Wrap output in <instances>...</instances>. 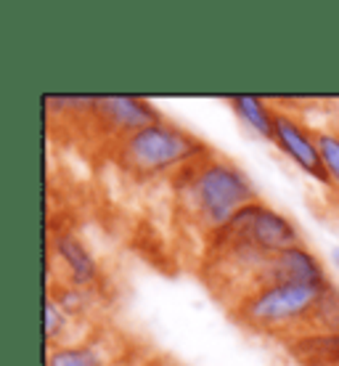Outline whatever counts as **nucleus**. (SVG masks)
Masks as SVG:
<instances>
[{
    "mask_svg": "<svg viewBox=\"0 0 339 366\" xmlns=\"http://www.w3.org/2000/svg\"><path fill=\"white\" fill-rule=\"evenodd\" d=\"M59 271V279L48 284H66L80 290H96L101 287V266L83 239L72 231L54 234L48 242V276Z\"/></svg>",
    "mask_w": 339,
    "mask_h": 366,
    "instance_id": "nucleus-6",
    "label": "nucleus"
},
{
    "mask_svg": "<svg viewBox=\"0 0 339 366\" xmlns=\"http://www.w3.org/2000/svg\"><path fill=\"white\" fill-rule=\"evenodd\" d=\"M313 130H315V144H318V152H321L326 173H329L331 194H339V133L329 125Z\"/></svg>",
    "mask_w": 339,
    "mask_h": 366,
    "instance_id": "nucleus-12",
    "label": "nucleus"
},
{
    "mask_svg": "<svg viewBox=\"0 0 339 366\" xmlns=\"http://www.w3.org/2000/svg\"><path fill=\"white\" fill-rule=\"evenodd\" d=\"M106 152L111 162L125 175L138 181H154L162 175L173 178L181 167L191 165L193 159L207 154L210 147L188 130L178 128L167 119H159L154 125H146L109 144Z\"/></svg>",
    "mask_w": 339,
    "mask_h": 366,
    "instance_id": "nucleus-2",
    "label": "nucleus"
},
{
    "mask_svg": "<svg viewBox=\"0 0 339 366\" xmlns=\"http://www.w3.org/2000/svg\"><path fill=\"white\" fill-rule=\"evenodd\" d=\"M331 260H334V266L339 268V247H334V249H331Z\"/></svg>",
    "mask_w": 339,
    "mask_h": 366,
    "instance_id": "nucleus-16",
    "label": "nucleus"
},
{
    "mask_svg": "<svg viewBox=\"0 0 339 366\" xmlns=\"http://www.w3.org/2000/svg\"><path fill=\"white\" fill-rule=\"evenodd\" d=\"M310 332H339V287L334 282L318 297Z\"/></svg>",
    "mask_w": 339,
    "mask_h": 366,
    "instance_id": "nucleus-13",
    "label": "nucleus"
},
{
    "mask_svg": "<svg viewBox=\"0 0 339 366\" xmlns=\"http://www.w3.org/2000/svg\"><path fill=\"white\" fill-rule=\"evenodd\" d=\"M223 229L249 239L252 244L265 249L268 255H275V252L294 247V244H303L300 229L294 226L292 220L260 199L247 204V207H241Z\"/></svg>",
    "mask_w": 339,
    "mask_h": 366,
    "instance_id": "nucleus-4",
    "label": "nucleus"
},
{
    "mask_svg": "<svg viewBox=\"0 0 339 366\" xmlns=\"http://www.w3.org/2000/svg\"><path fill=\"white\" fill-rule=\"evenodd\" d=\"M85 119H91V128L98 130L109 147L119 138L130 136L146 125H154L165 117L156 112L154 104L136 99V96H101L93 101Z\"/></svg>",
    "mask_w": 339,
    "mask_h": 366,
    "instance_id": "nucleus-5",
    "label": "nucleus"
},
{
    "mask_svg": "<svg viewBox=\"0 0 339 366\" xmlns=\"http://www.w3.org/2000/svg\"><path fill=\"white\" fill-rule=\"evenodd\" d=\"M323 290L305 284H257L231 305V319L252 335L284 342L313 330V313Z\"/></svg>",
    "mask_w": 339,
    "mask_h": 366,
    "instance_id": "nucleus-3",
    "label": "nucleus"
},
{
    "mask_svg": "<svg viewBox=\"0 0 339 366\" xmlns=\"http://www.w3.org/2000/svg\"><path fill=\"white\" fill-rule=\"evenodd\" d=\"M329 128H334L339 133V101H334V107L329 109Z\"/></svg>",
    "mask_w": 339,
    "mask_h": 366,
    "instance_id": "nucleus-14",
    "label": "nucleus"
},
{
    "mask_svg": "<svg viewBox=\"0 0 339 366\" xmlns=\"http://www.w3.org/2000/svg\"><path fill=\"white\" fill-rule=\"evenodd\" d=\"M128 353L125 348H117V340L106 330H93L80 342L48 348L46 366H119V361Z\"/></svg>",
    "mask_w": 339,
    "mask_h": 366,
    "instance_id": "nucleus-9",
    "label": "nucleus"
},
{
    "mask_svg": "<svg viewBox=\"0 0 339 366\" xmlns=\"http://www.w3.org/2000/svg\"><path fill=\"white\" fill-rule=\"evenodd\" d=\"M136 366H178L175 361H167V358H148L143 364H136Z\"/></svg>",
    "mask_w": 339,
    "mask_h": 366,
    "instance_id": "nucleus-15",
    "label": "nucleus"
},
{
    "mask_svg": "<svg viewBox=\"0 0 339 366\" xmlns=\"http://www.w3.org/2000/svg\"><path fill=\"white\" fill-rule=\"evenodd\" d=\"M257 284H305V287L323 290L331 284V279L313 249H308L305 244H294V247L275 252L268 260L265 268L257 276Z\"/></svg>",
    "mask_w": 339,
    "mask_h": 366,
    "instance_id": "nucleus-8",
    "label": "nucleus"
},
{
    "mask_svg": "<svg viewBox=\"0 0 339 366\" xmlns=\"http://www.w3.org/2000/svg\"><path fill=\"white\" fill-rule=\"evenodd\" d=\"M273 144L275 149L292 159V165H297L308 178L318 181L331 192V181L323 165V157L315 144V130L310 125H305L303 119L286 109H275V128H273Z\"/></svg>",
    "mask_w": 339,
    "mask_h": 366,
    "instance_id": "nucleus-7",
    "label": "nucleus"
},
{
    "mask_svg": "<svg viewBox=\"0 0 339 366\" xmlns=\"http://www.w3.org/2000/svg\"><path fill=\"white\" fill-rule=\"evenodd\" d=\"M281 348L294 366H339V332H305Z\"/></svg>",
    "mask_w": 339,
    "mask_h": 366,
    "instance_id": "nucleus-10",
    "label": "nucleus"
},
{
    "mask_svg": "<svg viewBox=\"0 0 339 366\" xmlns=\"http://www.w3.org/2000/svg\"><path fill=\"white\" fill-rule=\"evenodd\" d=\"M170 181L178 215L207 239L221 231L241 207L257 202V189L249 175L212 149L191 165L181 167Z\"/></svg>",
    "mask_w": 339,
    "mask_h": 366,
    "instance_id": "nucleus-1",
    "label": "nucleus"
},
{
    "mask_svg": "<svg viewBox=\"0 0 339 366\" xmlns=\"http://www.w3.org/2000/svg\"><path fill=\"white\" fill-rule=\"evenodd\" d=\"M228 107L252 133L273 141L275 109L265 99H260V96H233V99H228Z\"/></svg>",
    "mask_w": 339,
    "mask_h": 366,
    "instance_id": "nucleus-11",
    "label": "nucleus"
}]
</instances>
